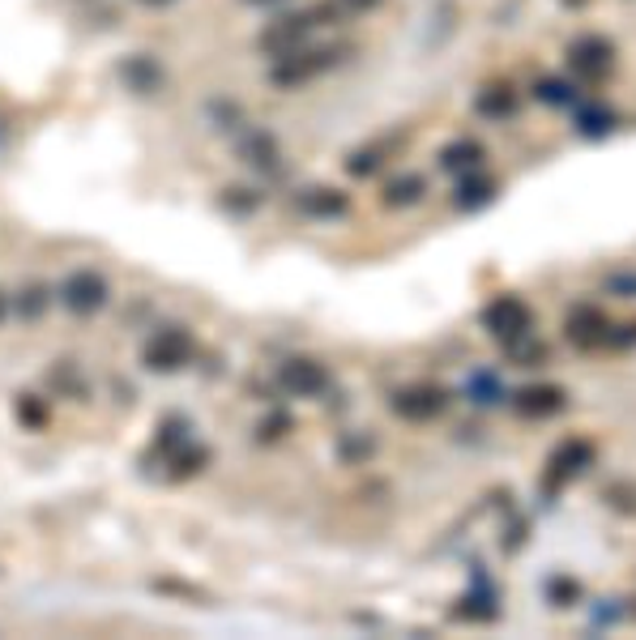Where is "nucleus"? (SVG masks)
<instances>
[{"mask_svg":"<svg viewBox=\"0 0 636 640\" xmlns=\"http://www.w3.org/2000/svg\"><path fill=\"white\" fill-rule=\"evenodd\" d=\"M483 329H488L491 338L504 346L508 354H517V359L539 354V350H535V312H530L526 299H517V295L491 299L488 307H483Z\"/></svg>","mask_w":636,"mask_h":640,"instance_id":"1","label":"nucleus"},{"mask_svg":"<svg viewBox=\"0 0 636 640\" xmlns=\"http://www.w3.org/2000/svg\"><path fill=\"white\" fill-rule=\"evenodd\" d=\"M142 363L158 376L184 372L193 363V334L180 325H163L158 334H149V342L142 346Z\"/></svg>","mask_w":636,"mask_h":640,"instance_id":"2","label":"nucleus"},{"mask_svg":"<svg viewBox=\"0 0 636 640\" xmlns=\"http://www.w3.org/2000/svg\"><path fill=\"white\" fill-rule=\"evenodd\" d=\"M107 295H111V287H107V278L95 274V269H73L64 282H60V303L73 312V316H95L107 307Z\"/></svg>","mask_w":636,"mask_h":640,"instance_id":"3","label":"nucleus"},{"mask_svg":"<svg viewBox=\"0 0 636 640\" xmlns=\"http://www.w3.org/2000/svg\"><path fill=\"white\" fill-rule=\"evenodd\" d=\"M334 64V51H316V48H295L287 56H278L274 60V69H269V77H274V86H283V90H295V86H303V82H312L316 73H325Z\"/></svg>","mask_w":636,"mask_h":640,"instance_id":"4","label":"nucleus"},{"mask_svg":"<svg viewBox=\"0 0 636 640\" xmlns=\"http://www.w3.org/2000/svg\"><path fill=\"white\" fill-rule=\"evenodd\" d=\"M316 13H287V17H274L261 35H256V48L265 51L269 60H278V56H287V51L303 48L308 44V35H312V22Z\"/></svg>","mask_w":636,"mask_h":640,"instance_id":"5","label":"nucleus"},{"mask_svg":"<svg viewBox=\"0 0 636 640\" xmlns=\"http://www.w3.org/2000/svg\"><path fill=\"white\" fill-rule=\"evenodd\" d=\"M589 461H593V444L589 440H564L555 452H551V461H547V470H542V492L555 495L564 492L581 470H586Z\"/></svg>","mask_w":636,"mask_h":640,"instance_id":"6","label":"nucleus"},{"mask_svg":"<svg viewBox=\"0 0 636 640\" xmlns=\"http://www.w3.org/2000/svg\"><path fill=\"white\" fill-rule=\"evenodd\" d=\"M278 385H283V389H287L291 397L312 401V397H321L325 389H329V367H325L321 359L295 354V359H287V363L278 367Z\"/></svg>","mask_w":636,"mask_h":640,"instance_id":"7","label":"nucleus"},{"mask_svg":"<svg viewBox=\"0 0 636 640\" xmlns=\"http://www.w3.org/2000/svg\"><path fill=\"white\" fill-rule=\"evenodd\" d=\"M389 406L393 414L406 419V423H432L448 410V394L441 385H410V389H397Z\"/></svg>","mask_w":636,"mask_h":640,"instance_id":"8","label":"nucleus"},{"mask_svg":"<svg viewBox=\"0 0 636 640\" xmlns=\"http://www.w3.org/2000/svg\"><path fill=\"white\" fill-rule=\"evenodd\" d=\"M568 69L581 73L586 82H602V77L615 69V48H611V39H602V35H581V39H573V48H568Z\"/></svg>","mask_w":636,"mask_h":640,"instance_id":"9","label":"nucleus"},{"mask_svg":"<svg viewBox=\"0 0 636 640\" xmlns=\"http://www.w3.org/2000/svg\"><path fill=\"white\" fill-rule=\"evenodd\" d=\"M564 338L577 346V350H607L611 342V321L593 307V303H577L564 321Z\"/></svg>","mask_w":636,"mask_h":640,"instance_id":"10","label":"nucleus"},{"mask_svg":"<svg viewBox=\"0 0 636 640\" xmlns=\"http://www.w3.org/2000/svg\"><path fill=\"white\" fill-rule=\"evenodd\" d=\"M240 154H244L248 167H256V171H265V176L283 171V149H278V142H274L265 129H252L244 142H240Z\"/></svg>","mask_w":636,"mask_h":640,"instance_id":"11","label":"nucleus"},{"mask_svg":"<svg viewBox=\"0 0 636 640\" xmlns=\"http://www.w3.org/2000/svg\"><path fill=\"white\" fill-rule=\"evenodd\" d=\"M513 406H517V414H526V419H551V414L564 410V389H560V385H530V389L517 394Z\"/></svg>","mask_w":636,"mask_h":640,"instance_id":"12","label":"nucleus"},{"mask_svg":"<svg viewBox=\"0 0 636 640\" xmlns=\"http://www.w3.org/2000/svg\"><path fill=\"white\" fill-rule=\"evenodd\" d=\"M495 197V180H488L483 171H466V176H457V193H453V205L457 209H483L488 201Z\"/></svg>","mask_w":636,"mask_h":640,"instance_id":"13","label":"nucleus"},{"mask_svg":"<svg viewBox=\"0 0 636 640\" xmlns=\"http://www.w3.org/2000/svg\"><path fill=\"white\" fill-rule=\"evenodd\" d=\"M299 209L308 218H343L350 209V201L338 189H308V193H299Z\"/></svg>","mask_w":636,"mask_h":640,"instance_id":"14","label":"nucleus"},{"mask_svg":"<svg viewBox=\"0 0 636 640\" xmlns=\"http://www.w3.org/2000/svg\"><path fill=\"white\" fill-rule=\"evenodd\" d=\"M423 197H428V180L415 176V171L393 176L389 184H385V193H381V201H385L389 209H406V205H415V201H423Z\"/></svg>","mask_w":636,"mask_h":640,"instance_id":"15","label":"nucleus"},{"mask_svg":"<svg viewBox=\"0 0 636 640\" xmlns=\"http://www.w3.org/2000/svg\"><path fill=\"white\" fill-rule=\"evenodd\" d=\"M483 158H488V149L479 146V142H470V137H461V142H453V146L441 149V167L444 171H457V176L479 171V167H483Z\"/></svg>","mask_w":636,"mask_h":640,"instance_id":"16","label":"nucleus"},{"mask_svg":"<svg viewBox=\"0 0 636 640\" xmlns=\"http://www.w3.org/2000/svg\"><path fill=\"white\" fill-rule=\"evenodd\" d=\"M517 90H508L504 82H495V86H483V95L475 99L479 107V116H488V120H508L513 111H517Z\"/></svg>","mask_w":636,"mask_h":640,"instance_id":"17","label":"nucleus"},{"mask_svg":"<svg viewBox=\"0 0 636 640\" xmlns=\"http://www.w3.org/2000/svg\"><path fill=\"white\" fill-rule=\"evenodd\" d=\"M453 615L457 619H470V624H488V619H495L500 615V606H495V590H479L475 593H466L457 606H453Z\"/></svg>","mask_w":636,"mask_h":640,"instance_id":"18","label":"nucleus"},{"mask_svg":"<svg viewBox=\"0 0 636 640\" xmlns=\"http://www.w3.org/2000/svg\"><path fill=\"white\" fill-rule=\"evenodd\" d=\"M615 124H620V116H615L611 107H602V102L577 116V133H581V137H607Z\"/></svg>","mask_w":636,"mask_h":640,"instance_id":"19","label":"nucleus"},{"mask_svg":"<svg viewBox=\"0 0 636 640\" xmlns=\"http://www.w3.org/2000/svg\"><path fill=\"white\" fill-rule=\"evenodd\" d=\"M158 77H163V73H158V64H154V60H146V56H133V60L124 64V82H129L137 95L154 90V86H158Z\"/></svg>","mask_w":636,"mask_h":640,"instance_id":"20","label":"nucleus"},{"mask_svg":"<svg viewBox=\"0 0 636 640\" xmlns=\"http://www.w3.org/2000/svg\"><path fill=\"white\" fill-rule=\"evenodd\" d=\"M500 381L491 376V372H479L475 381H470V401H479V406H488V401H500Z\"/></svg>","mask_w":636,"mask_h":640,"instance_id":"21","label":"nucleus"},{"mask_svg":"<svg viewBox=\"0 0 636 640\" xmlns=\"http://www.w3.org/2000/svg\"><path fill=\"white\" fill-rule=\"evenodd\" d=\"M539 99L542 102H560V107H568V102L577 99V90H573L568 82H555V77H547V82H539Z\"/></svg>","mask_w":636,"mask_h":640,"instance_id":"22","label":"nucleus"},{"mask_svg":"<svg viewBox=\"0 0 636 640\" xmlns=\"http://www.w3.org/2000/svg\"><path fill=\"white\" fill-rule=\"evenodd\" d=\"M287 432H291V414H287V410H274V414L261 423V440H265V444L283 440Z\"/></svg>","mask_w":636,"mask_h":640,"instance_id":"23","label":"nucleus"},{"mask_svg":"<svg viewBox=\"0 0 636 640\" xmlns=\"http://www.w3.org/2000/svg\"><path fill=\"white\" fill-rule=\"evenodd\" d=\"M372 448H376L372 436H346V440L338 444V457H343V461H363Z\"/></svg>","mask_w":636,"mask_h":640,"instance_id":"24","label":"nucleus"},{"mask_svg":"<svg viewBox=\"0 0 636 640\" xmlns=\"http://www.w3.org/2000/svg\"><path fill=\"white\" fill-rule=\"evenodd\" d=\"M376 167H381V154H376V149H359V154L346 158V171H350V176H372Z\"/></svg>","mask_w":636,"mask_h":640,"instance_id":"25","label":"nucleus"},{"mask_svg":"<svg viewBox=\"0 0 636 640\" xmlns=\"http://www.w3.org/2000/svg\"><path fill=\"white\" fill-rule=\"evenodd\" d=\"M44 303H48V291H44V287H31V291H26V299H22V312H26V316H35Z\"/></svg>","mask_w":636,"mask_h":640,"instance_id":"26","label":"nucleus"},{"mask_svg":"<svg viewBox=\"0 0 636 640\" xmlns=\"http://www.w3.org/2000/svg\"><path fill=\"white\" fill-rule=\"evenodd\" d=\"M17 414H22V419H26V423H31V427H39V423H44V419H48V414H44V410H39V406H35V401H31V397H22V406H17Z\"/></svg>","mask_w":636,"mask_h":640,"instance_id":"27","label":"nucleus"},{"mask_svg":"<svg viewBox=\"0 0 636 640\" xmlns=\"http://www.w3.org/2000/svg\"><path fill=\"white\" fill-rule=\"evenodd\" d=\"M607 287L620 291V295H636V274H620V278H611Z\"/></svg>","mask_w":636,"mask_h":640,"instance_id":"28","label":"nucleus"},{"mask_svg":"<svg viewBox=\"0 0 636 640\" xmlns=\"http://www.w3.org/2000/svg\"><path fill=\"white\" fill-rule=\"evenodd\" d=\"M343 9H350V13H372V9H381L385 0H338Z\"/></svg>","mask_w":636,"mask_h":640,"instance_id":"29","label":"nucleus"},{"mask_svg":"<svg viewBox=\"0 0 636 640\" xmlns=\"http://www.w3.org/2000/svg\"><path fill=\"white\" fill-rule=\"evenodd\" d=\"M564 9H586V4H593V0H560Z\"/></svg>","mask_w":636,"mask_h":640,"instance_id":"30","label":"nucleus"},{"mask_svg":"<svg viewBox=\"0 0 636 640\" xmlns=\"http://www.w3.org/2000/svg\"><path fill=\"white\" fill-rule=\"evenodd\" d=\"M137 4H149V9H158V4H171V0H137Z\"/></svg>","mask_w":636,"mask_h":640,"instance_id":"31","label":"nucleus"},{"mask_svg":"<svg viewBox=\"0 0 636 640\" xmlns=\"http://www.w3.org/2000/svg\"><path fill=\"white\" fill-rule=\"evenodd\" d=\"M248 4H278V0H248Z\"/></svg>","mask_w":636,"mask_h":640,"instance_id":"32","label":"nucleus"},{"mask_svg":"<svg viewBox=\"0 0 636 640\" xmlns=\"http://www.w3.org/2000/svg\"><path fill=\"white\" fill-rule=\"evenodd\" d=\"M0 316H4V295H0Z\"/></svg>","mask_w":636,"mask_h":640,"instance_id":"33","label":"nucleus"},{"mask_svg":"<svg viewBox=\"0 0 636 640\" xmlns=\"http://www.w3.org/2000/svg\"><path fill=\"white\" fill-rule=\"evenodd\" d=\"M0 142H4V124H0Z\"/></svg>","mask_w":636,"mask_h":640,"instance_id":"34","label":"nucleus"}]
</instances>
